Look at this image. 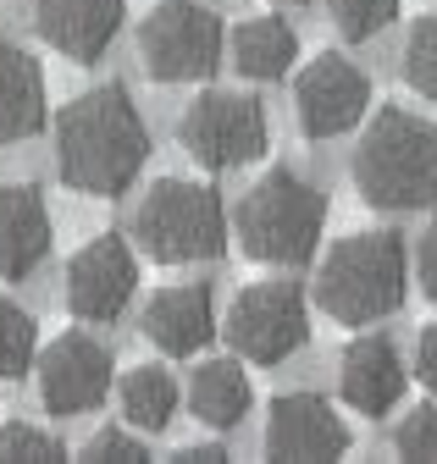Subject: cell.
<instances>
[{
    "mask_svg": "<svg viewBox=\"0 0 437 464\" xmlns=\"http://www.w3.org/2000/svg\"><path fill=\"white\" fill-rule=\"evenodd\" d=\"M67 448L50 437V431H39V426H23V420H12L6 431H0V459L6 464H44V459H62Z\"/></svg>",
    "mask_w": 437,
    "mask_h": 464,
    "instance_id": "cb8c5ba5",
    "label": "cell"
},
{
    "mask_svg": "<svg viewBox=\"0 0 437 464\" xmlns=\"http://www.w3.org/2000/svg\"><path fill=\"white\" fill-rule=\"evenodd\" d=\"M415 376H421V387L426 392H437V321L421 332V343H415Z\"/></svg>",
    "mask_w": 437,
    "mask_h": 464,
    "instance_id": "4316f807",
    "label": "cell"
},
{
    "mask_svg": "<svg viewBox=\"0 0 437 464\" xmlns=\"http://www.w3.org/2000/svg\"><path fill=\"white\" fill-rule=\"evenodd\" d=\"M404 276L410 260L399 232H349L326 249L316 271V304L344 326H371L404 304Z\"/></svg>",
    "mask_w": 437,
    "mask_h": 464,
    "instance_id": "277c9868",
    "label": "cell"
},
{
    "mask_svg": "<svg viewBox=\"0 0 437 464\" xmlns=\"http://www.w3.org/2000/svg\"><path fill=\"white\" fill-rule=\"evenodd\" d=\"M50 205L34 183H0V276L23 282L44 266L50 255Z\"/></svg>",
    "mask_w": 437,
    "mask_h": 464,
    "instance_id": "9a60e30c",
    "label": "cell"
},
{
    "mask_svg": "<svg viewBox=\"0 0 437 464\" xmlns=\"http://www.w3.org/2000/svg\"><path fill=\"white\" fill-rule=\"evenodd\" d=\"M222 17L199 0H155L139 23V62L155 83H199L222 67Z\"/></svg>",
    "mask_w": 437,
    "mask_h": 464,
    "instance_id": "8992f818",
    "label": "cell"
},
{
    "mask_svg": "<svg viewBox=\"0 0 437 464\" xmlns=\"http://www.w3.org/2000/svg\"><path fill=\"white\" fill-rule=\"evenodd\" d=\"M144 337L160 348V354H199V348L216 337V299L205 282H178L160 287V294L144 304Z\"/></svg>",
    "mask_w": 437,
    "mask_h": 464,
    "instance_id": "2e32d148",
    "label": "cell"
},
{
    "mask_svg": "<svg viewBox=\"0 0 437 464\" xmlns=\"http://www.w3.org/2000/svg\"><path fill=\"white\" fill-rule=\"evenodd\" d=\"M421 287H426V299H437V221L421 238Z\"/></svg>",
    "mask_w": 437,
    "mask_h": 464,
    "instance_id": "83f0119b",
    "label": "cell"
},
{
    "mask_svg": "<svg viewBox=\"0 0 437 464\" xmlns=\"http://www.w3.org/2000/svg\"><path fill=\"white\" fill-rule=\"evenodd\" d=\"M112 392V348L89 332H62L39 354V403L50 415H89Z\"/></svg>",
    "mask_w": 437,
    "mask_h": 464,
    "instance_id": "8fae6325",
    "label": "cell"
},
{
    "mask_svg": "<svg viewBox=\"0 0 437 464\" xmlns=\"http://www.w3.org/2000/svg\"><path fill=\"white\" fill-rule=\"evenodd\" d=\"M326 227V194L305 183L294 166H271L255 178L233 210V232L249 260L260 266H305Z\"/></svg>",
    "mask_w": 437,
    "mask_h": 464,
    "instance_id": "3957f363",
    "label": "cell"
},
{
    "mask_svg": "<svg viewBox=\"0 0 437 464\" xmlns=\"http://www.w3.org/2000/svg\"><path fill=\"white\" fill-rule=\"evenodd\" d=\"M249 403H255L249 376H244L233 360H205V365L189 376V410H194V420L210 426V431H233V426L249 415Z\"/></svg>",
    "mask_w": 437,
    "mask_h": 464,
    "instance_id": "ac0fdd59",
    "label": "cell"
},
{
    "mask_svg": "<svg viewBox=\"0 0 437 464\" xmlns=\"http://www.w3.org/2000/svg\"><path fill=\"white\" fill-rule=\"evenodd\" d=\"M178 459H189V464H216V459H228V448H216V442H194V448H183Z\"/></svg>",
    "mask_w": 437,
    "mask_h": 464,
    "instance_id": "f1b7e54d",
    "label": "cell"
},
{
    "mask_svg": "<svg viewBox=\"0 0 437 464\" xmlns=\"http://www.w3.org/2000/svg\"><path fill=\"white\" fill-rule=\"evenodd\" d=\"M122 415L133 431H167L178 415V376L167 365H139L122 376Z\"/></svg>",
    "mask_w": 437,
    "mask_h": 464,
    "instance_id": "ffe728a7",
    "label": "cell"
},
{
    "mask_svg": "<svg viewBox=\"0 0 437 464\" xmlns=\"http://www.w3.org/2000/svg\"><path fill=\"white\" fill-rule=\"evenodd\" d=\"M404 360H399V348L382 337V332H365L344 348V360H338V392L354 415L365 420H382L393 410V403L404 398Z\"/></svg>",
    "mask_w": 437,
    "mask_h": 464,
    "instance_id": "5bb4252c",
    "label": "cell"
},
{
    "mask_svg": "<svg viewBox=\"0 0 437 464\" xmlns=\"http://www.w3.org/2000/svg\"><path fill=\"white\" fill-rule=\"evenodd\" d=\"M139 244L150 260L160 266H194V260H216L228 249V210L222 194L194 178H160L144 199H139Z\"/></svg>",
    "mask_w": 437,
    "mask_h": 464,
    "instance_id": "5b68a950",
    "label": "cell"
},
{
    "mask_svg": "<svg viewBox=\"0 0 437 464\" xmlns=\"http://www.w3.org/2000/svg\"><path fill=\"white\" fill-rule=\"evenodd\" d=\"M133 287H139V260L117 232H100L67 260V310L78 321H94V326L117 321L133 304Z\"/></svg>",
    "mask_w": 437,
    "mask_h": 464,
    "instance_id": "30bf717a",
    "label": "cell"
},
{
    "mask_svg": "<svg viewBox=\"0 0 437 464\" xmlns=\"http://www.w3.org/2000/svg\"><path fill=\"white\" fill-rule=\"evenodd\" d=\"M128 17V0H34L39 39L67 62H100Z\"/></svg>",
    "mask_w": 437,
    "mask_h": 464,
    "instance_id": "4fadbf2b",
    "label": "cell"
},
{
    "mask_svg": "<svg viewBox=\"0 0 437 464\" xmlns=\"http://www.w3.org/2000/svg\"><path fill=\"white\" fill-rule=\"evenodd\" d=\"M144 160H150V128L122 83H100L56 116V171L67 188L117 199L133 188Z\"/></svg>",
    "mask_w": 437,
    "mask_h": 464,
    "instance_id": "6da1fadb",
    "label": "cell"
},
{
    "mask_svg": "<svg viewBox=\"0 0 437 464\" xmlns=\"http://www.w3.org/2000/svg\"><path fill=\"white\" fill-rule=\"evenodd\" d=\"M277 6H305V0H277Z\"/></svg>",
    "mask_w": 437,
    "mask_h": 464,
    "instance_id": "f546056e",
    "label": "cell"
},
{
    "mask_svg": "<svg viewBox=\"0 0 437 464\" xmlns=\"http://www.w3.org/2000/svg\"><path fill=\"white\" fill-rule=\"evenodd\" d=\"M404 83L421 94V100H432L437 105V12H426L410 34H404Z\"/></svg>",
    "mask_w": 437,
    "mask_h": 464,
    "instance_id": "7402d4cb",
    "label": "cell"
},
{
    "mask_svg": "<svg viewBox=\"0 0 437 464\" xmlns=\"http://www.w3.org/2000/svg\"><path fill=\"white\" fill-rule=\"evenodd\" d=\"M83 459H100V464H128V459H150V453H144V442H139V437H128V431H94V437L83 442Z\"/></svg>",
    "mask_w": 437,
    "mask_h": 464,
    "instance_id": "484cf974",
    "label": "cell"
},
{
    "mask_svg": "<svg viewBox=\"0 0 437 464\" xmlns=\"http://www.w3.org/2000/svg\"><path fill=\"white\" fill-rule=\"evenodd\" d=\"M326 12H333L344 39L365 44V39H376L382 28L399 17V0H326Z\"/></svg>",
    "mask_w": 437,
    "mask_h": 464,
    "instance_id": "603a6c76",
    "label": "cell"
},
{
    "mask_svg": "<svg viewBox=\"0 0 437 464\" xmlns=\"http://www.w3.org/2000/svg\"><path fill=\"white\" fill-rule=\"evenodd\" d=\"M365 105H371V78L354 62H344L338 50H321L294 83V111L305 139H338L360 128Z\"/></svg>",
    "mask_w": 437,
    "mask_h": 464,
    "instance_id": "9c48e42d",
    "label": "cell"
},
{
    "mask_svg": "<svg viewBox=\"0 0 437 464\" xmlns=\"http://www.w3.org/2000/svg\"><path fill=\"white\" fill-rule=\"evenodd\" d=\"M44 128V78L39 62L0 34V150L23 144Z\"/></svg>",
    "mask_w": 437,
    "mask_h": 464,
    "instance_id": "e0dca14e",
    "label": "cell"
},
{
    "mask_svg": "<svg viewBox=\"0 0 437 464\" xmlns=\"http://www.w3.org/2000/svg\"><path fill=\"white\" fill-rule=\"evenodd\" d=\"M299 62V39L283 17H244L233 28V67L255 83H277Z\"/></svg>",
    "mask_w": 437,
    "mask_h": 464,
    "instance_id": "d6986e66",
    "label": "cell"
},
{
    "mask_svg": "<svg viewBox=\"0 0 437 464\" xmlns=\"http://www.w3.org/2000/svg\"><path fill=\"white\" fill-rule=\"evenodd\" d=\"M354 188L376 210H426L437 199V122L415 111H376L354 150Z\"/></svg>",
    "mask_w": 437,
    "mask_h": 464,
    "instance_id": "7a4b0ae2",
    "label": "cell"
},
{
    "mask_svg": "<svg viewBox=\"0 0 437 464\" xmlns=\"http://www.w3.org/2000/svg\"><path fill=\"white\" fill-rule=\"evenodd\" d=\"M34 348H39V332H34V315L0 294V382H17L28 376L34 365Z\"/></svg>",
    "mask_w": 437,
    "mask_h": 464,
    "instance_id": "44dd1931",
    "label": "cell"
},
{
    "mask_svg": "<svg viewBox=\"0 0 437 464\" xmlns=\"http://www.w3.org/2000/svg\"><path fill=\"white\" fill-rule=\"evenodd\" d=\"M310 337V310L294 282H255L228 310V343L255 365H283Z\"/></svg>",
    "mask_w": 437,
    "mask_h": 464,
    "instance_id": "ba28073f",
    "label": "cell"
},
{
    "mask_svg": "<svg viewBox=\"0 0 437 464\" xmlns=\"http://www.w3.org/2000/svg\"><path fill=\"white\" fill-rule=\"evenodd\" d=\"M266 453L283 464L344 459L349 426H344V415H333V403L321 392H283V398H271V415H266Z\"/></svg>",
    "mask_w": 437,
    "mask_h": 464,
    "instance_id": "7c38bea8",
    "label": "cell"
},
{
    "mask_svg": "<svg viewBox=\"0 0 437 464\" xmlns=\"http://www.w3.org/2000/svg\"><path fill=\"white\" fill-rule=\"evenodd\" d=\"M178 139L205 171H238V166L260 160V150H266V111L255 94L210 89L183 111Z\"/></svg>",
    "mask_w": 437,
    "mask_h": 464,
    "instance_id": "52a82bcc",
    "label": "cell"
},
{
    "mask_svg": "<svg viewBox=\"0 0 437 464\" xmlns=\"http://www.w3.org/2000/svg\"><path fill=\"white\" fill-rule=\"evenodd\" d=\"M393 453L399 459H415V464H437V410H410L404 426L393 431Z\"/></svg>",
    "mask_w": 437,
    "mask_h": 464,
    "instance_id": "d4e9b609",
    "label": "cell"
}]
</instances>
